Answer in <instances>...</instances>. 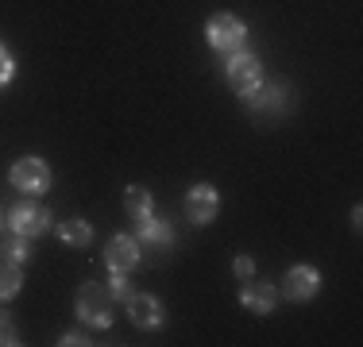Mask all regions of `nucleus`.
Wrapping results in <instances>:
<instances>
[{"label": "nucleus", "instance_id": "f257e3e1", "mask_svg": "<svg viewBox=\"0 0 363 347\" xmlns=\"http://www.w3.org/2000/svg\"><path fill=\"white\" fill-rule=\"evenodd\" d=\"M112 293L105 290V285L97 282H85L82 290H77V317H82V324L89 328H108L112 317H116V305H112Z\"/></svg>", "mask_w": 363, "mask_h": 347}, {"label": "nucleus", "instance_id": "f03ea898", "mask_svg": "<svg viewBox=\"0 0 363 347\" xmlns=\"http://www.w3.org/2000/svg\"><path fill=\"white\" fill-rule=\"evenodd\" d=\"M205 39H209V47L220 50V55H236V50L247 42V28L232 12H217L209 23H205Z\"/></svg>", "mask_w": 363, "mask_h": 347}, {"label": "nucleus", "instance_id": "7ed1b4c3", "mask_svg": "<svg viewBox=\"0 0 363 347\" xmlns=\"http://www.w3.org/2000/svg\"><path fill=\"white\" fill-rule=\"evenodd\" d=\"M228 85L240 93V97H252V93L263 85V62H259L255 55H244V50H236L228 62Z\"/></svg>", "mask_w": 363, "mask_h": 347}, {"label": "nucleus", "instance_id": "20e7f679", "mask_svg": "<svg viewBox=\"0 0 363 347\" xmlns=\"http://www.w3.org/2000/svg\"><path fill=\"white\" fill-rule=\"evenodd\" d=\"M8 228H12L16 236H23V239H35V236H43V232H50V212L43 205L20 201L12 212H8Z\"/></svg>", "mask_w": 363, "mask_h": 347}, {"label": "nucleus", "instance_id": "39448f33", "mask_svg": "<svg viewBox=\"0 0 363 347\" xmlns=\"http://www.w3.org/2000/svg\"><path fill=\"white\" fill-rule=\"evenodd\" d=\"M8 181H12L20 193H47L50 186V166L43 159H20L8 174Z\"/></svg>", "mask_w": 363, "mask_h": 347}, {"label": "nucleus", "instance_id": "423d86ee", "mask_svg": "<svg viewBox=\"0 0 363 347\" xmlns=\"http://www.w3.org/2000/svg\"><path fill=\"white\" fill-rule=\"evenodd\" d=\"M317 290H321V274H317V266H309V263L290 266L286 278H282V293H286L290 301H309Z\"/></svg>", "mask_w": 363, "mask_h": 347}, {"label": "nucleus", "instance_id": "0eeeda50", "mask_svg": "<svg viewBox=\"0 0 363 347\" xmlns=\"http://www.w3.org/2000/svg\"><path fill=\"white\" fill-rule=\"evenodd\" d=\"M217 208H220V193L213 186H205V181L186 193V216L194 224H209L213 216H217Z\"/></svg>", "mask_w": 363, "mask_h": 347}, {"label": "nucleus", "instance_id": "6e6552de", "mask_svg": "<svg viewBox=\"0 0 363 347\" xmlns=\"http://www.w3.org/2000/svg\"><path fill=\"white\" fill-rule=\"evenodd\" d=\"M105 263L108 271H135V263H140V239L135 236H112L108 247H105Z\"/></svg>", "mask_w": 363, "mask_h": 347}, {"label": "nucleus", "instance_id": "1a4fd4ad", "mask_svg": "<svg viewBox=\"0 0 363 347\" xmlns=\"http://www.w3.org/2000/svg\"><path fill=\"white\" fill-rule=\"evenodd\" d=\"M247 101H252V108L259 112V116H282V112L290 108V85L274 81V85H267V89L259 85Z\"/></svg>", "mask_w": 363, "mask_h": 347}, {"label": "nucleus", "instance_id": "9d476101", "mask_svg": "<svg viewBox=\"0 0 363 347\" xmlns=\"http://www.w3.org/2000/svg\"><path fill=\"white\" fill-rule=\"evenodd\" d=\"M240 305L252 309L255 317H267V312L279 305V290H274L271 282H244V290H240Z\"/></svg>", "mask_w": 363, "mask_h": 347}, {"label": "nucleus", "instance_id": "9b49d317", "mask_svg": "<svg viewBox=\"0 0 363 347\" xmlns=\"http://www.w3.org/2000/svg\"><path fill=\"white\" fill-rule=\"evenodd\" d=\"M128 317L135 328H159L162 324V301L151 293H132L128 297Z\"/></svg>", "mask_w": 363, "mask_h": 347}, {"label": "nucleus", "instance_id": "f8f14e48", "mask_svg": "<svg viewBox=\"0 0 363 347\" xmlns=\"http://www.w3.org/2000/svg\"><path fill=\"white\" fill-rule=\"evenodd\" d=\"M135 239L147 243V247H170V243H174V228H170L167 220L143 216V220H135Z\"/></svg>", "mask_w": 363, "mask_h": 347}, {"label": "nucleus", "instance_id": "ddd939ff", "mask_svg": "<svg viewBox=\"0 0 363 347\" xmlns=\"http://www.w3.org/2000/svg\"><path fill=\"white\" fill-rule=\"evenodd\" d=\"M93 239V228L85 220H62L58 224V243L62 247H85Z\"/></svg>", "mask_w": 363, "mask_h": 347}, {"label": "nucleus", "instance_id": "4468645a", "mask_svg": "<svg viewBox=\"0 0 363 347\" xmlns=\"http://www.w3.org/2000/svg\"><path fill=\"white\" fill-rule=\"evenodd\" d=\"M124 208L132 220H143V216H151V193H147L143 186H128L124 189Z\"/></svg>", "mask_w": 363, "mask_h": 347}, {"label": "nucleus", "instance_id": "2eb2a0df", "mask_svg": "<svg viewBox=\"0 0 363 347\" xmlns=\"http://www.w3.org/2000/svg\"><path fill=\"white\" fill-rule=\"evenodd\" d=\"M20 285H23L20 266H16V263H4V258H0V301L16 297V293H20Z\"/></svg>", "mask_w": 363, "mask_h": 347}, {"label": "nucleus", "instance_id": "dca6fc26", "mask_svg": "<svg viewBox=\"0 0 363 347\" xmlns=\"http://www.w3.org/2000/svg\"><path fill=\"white\" fill-rule=\"evenodd\" d=\"M28 243H31V239H23V236L4 239V243H0V258H4V263H16V266H20L23 258L31 255V247H28Z\"/></svg>", "mask_w": 363, "mask_h": 347}, {"label": "nucleus", "instance_id": "f3484780", "mask_svg": "<svg viewBox=\"0 0 363 347\" xmlns=\"http://www.w3.org/2000/svg\"><path fill=\"white\" fill-rule=\"evenodd\" d=\"M12 343H20V336H16L12 317H8L4 309H0V347H12Z\"/></svg>", "mask_w": 363, "mask_h": 347}, {"label": "nucleus", "instance_id": "a211bd4d", "mask_svg": "<svg viewBox=\"0 0 363 347\" xmlns=\"http://www.w3.org/2000/svg\"><path fill=\"white\" fill-rule=\"evenodd\" d=\"M108 293H112V297H132V285H128V274H124V271H112Z\"/></svg>", "mask_w": 363, "mask_h": 347}, {"label": "nucleus", "instance_id": "6ab92c4d", "mask_svg": "<svg viewBox=\"0 0 363 347\" xmlns=\"http://www.w3.org/2000/svg\"><path fill=\"white\" fill-rule=\"evenodd\" d=\"M12 69H16L12 55H8V47H0V85H8V81H12Z\"/></svg>", "mask_w": 363, "mask_h": 347}, {"label": "nucleus", "instance_id": "aec40b11", "mask_svg": "<svg viewBox=\"0 0 363 347\" xmlns=\"http://www.w3.org/2000/svg\"><path fill=\"white\" fill-rule=\"evenodd\" d=\"M232 266H236V278H244V282H247V278L255 274V263H252V258H247V255H240V258H236V263H232Z\"/></svg>", "mask_w": 363, "mask_h": 347}, {"label": "nucleus", "instance_id": "412c9836", "mask_svg": "<svg viewBox=\"0 0 363 347\" xmlns=\"http://www.w3.org/2000/svg\"><path fill=\"white\" fill-rule=\"evenodd\" d=\"M58 343H62V347H77V343H89V340H85L82 332H66V336H62V340H58Z\"/></svg>", "mask_w": 363, "mask_h": 347}, {"label": "nucleus", "instance_id": "4be33fe9", "mask_svg": "<svg viewBox=\"0 0 363 347\" xmlns=\"http://www.w3.org/2000/svg\"><path fill=\"white\" fill-rule=\"evenodd\" d=\"M0 228H4V216H0Z\"/></svg>", "mask_w": 363, "mask_h": 347}]
</instances>
